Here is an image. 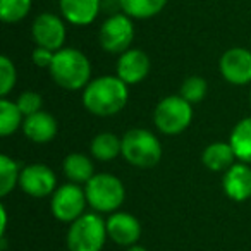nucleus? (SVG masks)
<instances>
[{
    "mask_svg": "<svg viewBox=\"0 0 251 251\" xmlns=\"http://www.w3.org/2000/svg\"><path fill=\"white\" fill-rule=\"evenodd\" d=\"M83 107L97 117H112L129 101V86L117 76H100L83 90Z\"/></svg>",
    "mask_w": 251,
    "mask_h": 251,
    "instance_id": "obj_1",
    "label": "nucleus"
},
{
    "mask_svg": "<svg viewBox=\"0 0 251 251\" xmlns=\"http://www.w3.org/2000/svg\"><path fill=\"white\" fill-rule=\"evenodd\" d=\"M49 74L53 83L62 90H84L91 81V62L81 50L64 47L53 55Z\"/></svg>",
    "mask_w": 251,
    "mask_h": 251,
    "instance_id": "obj_2",
    "label": "nucleus"
},
{
    "mask_svg": "<svg viewBox=\"0 0 251 251\" xmlns=\"http://www.w3.org/2000/svg\"><path fill=\"white\" fill-rule=\"evenodd\" d=\"M164 148L157 136L145 127H133L122 136V153L124 160L138 169H151L162 160Z\"/></svg>",
    "mask_w": 251,
    "mask_h": 251,
    "instance_id": "obj_3",
    "label": "nucleus"
},
{
    "mask_svg": "<svg viewBox=\"0 0 251 251\" xmlns=\"http://www.w3.org/2000/svg\"><path fill=\"white\" fill-rule=\"evenodd\" d=\"M88 206L98 213H114L122 206L126 200L124 182L114 174L97 172L90 181L84 184Z\"/></svg>",
    "mask_w": 251,
    "mask_h": 251,
    "instance_id": "obj_4",
    "label": "nucleus"
},
{
    "mask_svg": "<svg viewBox=\"0 0 251 251\" xmlns=\"http://www.w3.org/2000/svg\"><path fill=\"white\" fill-rule=\"evenodd\" d=\"M107 239V220L98 212H86L69 224L66 236L69 251H101Z\"/></svg>",
    "mask_w": 251,
    "mask_h": 251,
    "instance_id": "obj_5",
    "label": "nucleus"
},
{
    "mask_svg": "<svg viewBox=\"0 0 251 251\" xmlns=\"http://www.w3.org/2000/svg\"><path fill=\"white\" fill-rule=\"evenodd\" d=\"M193 122V105L181 95H169L162 98L153 110V124L165 136H177L184 133Z\"/></svg>",
    "mask_w": 251,
    "mask_h": 251,
    "instance_id": "obj_6",
    "label": "nucleus"
},
{
    "mask_svg": "<svg viewBox=\"0 0 251 251\" xmlns=\"http://www.w3.org/2000/svg\"><path fill=\"white\" fill-rule=\"evenodd\" d=\"M134 19L126 16L124 12L110 14L100 26L98 31V42L100 47L107 53L121 55L127 52L134 42Z\"/></svg>",
    "mask_w": 251,
    "mask_h": 251,
    "instance_id": "obj_7",
    "label": "nucleus"
},
{
    "mask_svg": "<svg viewBox=\"0 0 251 251\" xmlns=\"http://www.w3.org/2000/svg\"><path fill=\"white\" fill-rule=\"evenodd\" d=\"M88 200L84 193V186L74 184L67 181L66 184L59 186L50 196V212L59 222L73 224L81 215L86 213Z\"/></svg>",
    "mask_w": 251,
    "mask_h": 251,
    "instance_id": "obj_8",
    "label": "nucleus"
},
{
    "mask_svg": "<svg viewBox=\"0 0 251 251\" xmlns=\"http://www.w3.org/2000/svg\"><path fill=\"white\" fill-rule=\"evenodd\" d=\"M64 21L66 19L53 12H42L36 16L31 25V36L36 47H43V49L53 50V52L64 49L67 38V29Z\"/></svg>",
    "mask_w": 251,
    "mask_h": 251,
    "instance_id": "obj_9",
    "label": "nucleus"
},
{
    "mask_svg": "<svg viewBox=\"0 0 251 251\" xmlns=\"http://www.w3.org/2000/svg\"><path fill=\"white\" fill-rule=\"evenodd\" d=\"M19 188L31 198H47L55 193L57 176L47 164H29L21 169Z\"/></svg>",
    "mask_w": 251,
    "mask_h": 251,
    "instance_id": "obj_10",
    "label": "nucleus"
},
{
    "mask_svg": "<svg viewBox=\"0 0 251 251\" xmlns=\"http://www.w3.org/2000/svg\"><path fill=\"white\" fill-rule=\"evenodd\" d=\"M219 71L229 84H251V50L243 47H232L226 50L219 60Z\"/></svg>",
    "mask_w": 251,
    "mask_h": 251,
    "instance_id": "obj_11",
    "label": "nucleus"
},
{
    "mask_svg": "<svg viewBox=\"0 0 251 251\" xmlns=\"http://www.w3.org/2000/svg\"><path fill=\"white\" fill-rule=\"evenodd\" d=\"M151 71V60L147 52L140 49H129L121 53L115 64V76L124 81L127 86L140 84L147 79Z\"/></svg>",
    "mask_w": 251,
    "mask_h": 251,
    "instance_id": "obj_12",
    "label": "nucleus"
},
{
    "mask_svg": "<svg viewBox=\"0 0 251 251\" xmlns=\"http://www.w3.org/2000/svg\"><path fill=\"white\" fill-rule=\"evenodd\" d=\"M107 234L108 239L115 244L124 248H129L133 244H138L141 237V224L133 213L117 212L110 213L107 219Z\"/></svg>",
    "mask_w": 251,
    "mask_h": 251,
    "instance_id": "obj_13",
    "label": "nucleus"
},
{
    "mask_svg": "<svg viewBox=\"0 0 251 251\" xmlns=\"http://www.w3.org/2000/svg\"><path fill=\"white\" fill-rule=\"evenodd\" d=\"M222 189L229 200L243 203L251 198V167L244 162H236L222 176Z\"/></svg>",
    "mask_w": 251,
    "mask_h": 251,
    "instance_id": "obj_14",
    "label": "nucleus"
},
{
    "mask_svg": "<svg viewBox=\"0 0 251 251\" xmlns=\"http://www.w3.org/2000/svg\"><path fill=\"white\" fill-rule=\"evenodd\" d=\"M60 16L73 26H90L103 9V0H59Z\"/></svg>",
    "mask_w": 251,
    "mask_h": 251,
    "instance_id": "obj_15",
    "label": "nucleus"
},
{
    "mask_svg": "<svg viewBox=\"0 0 251 251\" xmlns=\"http://www.w3.org/2000/svg\"><path fill=\"white\" fill-rule=\"evenodd\" d=\"M21 129L23 134L29 141H33L36 145H47L59 133V122L50 112L40 110L36 114L25 117Z\"/></svg>",
    "mask_w": 251,
    "mask_h": 251,
    "instance_id": "obj_16",
    "label": "nucleus"
},
{
    "mask_svg": "<svg viewBox=\"0 0 251 251\" xmlns=\"http://www.w3.org/2000/svg\"><path fill=\"white\" fill-rule=\"evenodd\" d=\"M236 153H234L230 143L215 141L210 143L201 153V164L212 172H226L229 167L236 164Z\"/></svg>",
    "mask_w": 251,
    "mask_h": 251,
    "instance_id": "obj_17",
    "label": "nucleus"
},
{
    "mask_svg": "<svg viewBox=\"0 0 251 251\" xmlns=\"http://www.w3.org/2000/svg\"><path fill=\"white\" fill-rule=\"evenodd\" d=\"M62 172L66 176V179L74 184L84 186L97 172H95V165L88 155L83 153H69L62 160Z\"/></svg>",
    "mask_w": 251,
    "mask_h": 251,
    "instance_id": "obj_18",
    "label": "nucleus"
},
{
    "mask_svg": "<svg viewBox=\"0 0 251 251\" xmlns=\"http://www.w3.org/2000/svg\"><path fill=\"white\" fill-rule=\"evenodd\" d=\"M229 143L236 153L237 162L251 165V115L237 122L230 131Z\"/></svg>",
    "mask_w": 251,
    "mask_h": 251,
    "instance_id": "obj_19",
    "label": "nucleus"
},
{
    "mask_svg": "<svg viewBox=\"0 0 251 251\" xmlns=\"http://www.w3.org/2000/svg\"><path fill=\"white\" fill-rule=\"evenodd\" d=\"M90 153L98 162L115 160L122 153V138L114 133H100L91 140Z\"/></svg>",
    "mask_w": 251,
    "mask_h": 251,
    "instance_id": "obj_20",
    "label": "nucleus"
},
{
    "mask_svg": "<svg viewBox=\"0 0 251 251\" xmlns=\"http://www.w3.org/2000/svg\"><path fill=\"white\" fill-rule=\"evenodd\" d=\"M169 0H119L121 12L129 16L131 19L145 21L158 16L165 9Z\"/></svg>",
    "mask_w": 251,
    "mask_h": 251,
    "instance_id": "obj_21",
    "label": "nucleus"
},
{
    "mask_svg": "<svg viewBox=\"0 0 251 251\" xmlns=\"http://www.w3.org/2000/svg\"><path fill=\"white\" fill-rule=\"evenodd\" d=\"M25 122V115L19 110L18 103L9 98H2L0 100V136H11L16 131L23 127Z\"/></svg>",
    "mask_w": 251,
    "mask_h": 251,
    "instance_id": "obj_22",
    "label": "nucleus"
},
{
    "mask_svg": "<svg viewBox=\"0 0 251 251\" xmlns=\"http://www.w3.org/2000/svg\"><path fill=\"white\" fill-rule=\"evenodd\" d=\"M19 176H21V167L18 162L5 153L0 155V196L2 198L11 195L16 186H19Z\"/></svg>",
    "mask_w": 251,
    "mask_h": 251,
    "instance_id": "obj_23",
    "label": "nucleus"
},
{
    "mask_svg": "<svg viewBox=\"0 0 251 251\" xmlns=\"http://www.w3.org/2000/svg\"><path fill=\"white\" fill-rule=\"evenodd\" d=\"M33 0H0V19L5 25H16L31 12Z\"/></svg>",
    "mask_w": 251,
    "mask_h": 251,
    "instance_id": "obj_24",
    "label": "nucleus"
},
{
    "mask_svg": "<svg viewBox=\"0 0 251 251\" xmlns=\"http://www.w3.org/2000/svg\"><path fill=\"white\" fill-rule=\"evenodd\" d=\"M208 93V83L205 77L201 76H189L182 81L179 95L184 98L186 101H189L191 105H196L200 101H203V98Z\"/></svg>",
    "mask_w": 251,
    "mask_h": 251,
    "instance_id": "obj_25",
    "label": "nucleus"
},
{
    "mask_svg": "<svg viewBox=\"0 0 251 251\" xmlns=\"http://www.w3.org/2000/svg\"><path fill=\"white\" fill-rule=\"evenodd\" d=\"M18 81V71L16 66L7 55L0 57V97L7 98V95L14 90Z\"/></svg>",
    "mask_w": 251,
    "mask_h": 251,
    "instance_id": "obj_26",
    "label": "nucleus"
},
{
    "mask_svg": "<svg viewBox=\"0 0 251 251\" xmlns=\"http://www.w3.org/2000/svg\"><path fill=\"white\" fill-rule=\"evenodd\" d=\"M16 103H18L19 110L23 112V115L28 117V115H33L42 110L43 97L40 93H36V91H23L18 97V100H16Z\"/></svg>",
    "mask_w": 251,
    "mask_h": 251,
    "instance_id": "obj_27",
    "label": "nucleus"
},
{
    "mask_svg": "<svg viewBox=\"0 0 251 251\" xmlns=\"http://www.w3.org/2000/svg\"><path fill=\"white\" fill-rule=\"evenodd\" d=\"M53 55H55L53 50L43 49V47H35V50H33V53H31V59L36 67L49 71L53 62Z\"/></svg>",
    "mask_w": 251,
    "mask_h": 251,
    "instance_id": "obj_28",
    "label": "nucleus"
},
{
    "mask_svg": "<svg viewBox=\"0 0 251 251\" xmlns=\"http://www.w3.org/2000/svg\"><path fill=\"white\" fill-rule=\"evenodd\" d=\"M0 217H2V222H0V237H5V229H7V212H5L4 205H0Z\"/></svg>",
    "mask_w": 251,
    "mask_h": 251,
    "instance_id": "obj_29",
    "label": "nucleus"
},
{
    "mask_svg": "<svg viewBox=\"0 0 251 251\" xmlns=\"http://www.w3.org/2000/svg\"><path fill=\"white\" fill-rule=\"evenodd\" d=\"M126 251H148L145 246H141V244H133V246H129Z\"/></svg>",
    "mask_w": 251,
    "mask_h": 251,
    "instance_id": "obj_30",
    "label": "nucleus"
},
{
    "mask_svg": "<svg viewBox=\"0 0 251 251\" xmlns=\"http://www.w3.org/2000/svg\"><path fill=\"white\" fill-rule=\"evenodd\" d=\"M250 105H251V90H250Z\"/></svg>",
    "mask_w": 251,
    "mask_h": 251,
    "instance_id": "obj_31",
    "label": "nucleus"
}]
</instances>
